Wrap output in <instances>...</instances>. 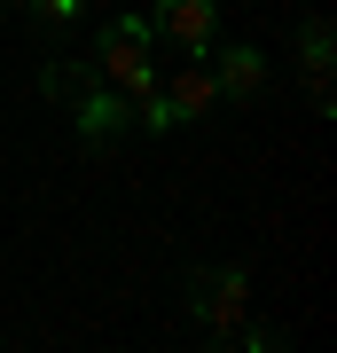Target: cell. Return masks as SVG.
<instances>
[{
    "mask_svg": "<svg viewBox=\"0 0 337 353\" xmlns=\"http://www.w3.org/2000/svg\"><path fill=\"white\" fill-rule=\"evenodd\" d=\"M150 16H110L102 24V55H94V79H110V87L134 102V94H150L157 87V63H150Z\"/></svg>",
    "mask_w": 337,
    "mask_h": 353,
    "instance_id": "obj_1",
    "label": "cell"
},
{
    "mask_svg": "<svg viewBox=\"0 0 337 353\" xmlns=\"http://www.w3.org/2000/svg\"><path fill=\"white\" fill-rule=\"evenodd\" d=\"M188 314H196L204 338H236L251 314V275L243 267H196L188 275Z\"/></svg>",
    "mask_w": 337,
    "mask_h": 353,
    "instance_id": "obj_2",
    "label": "cell"
},
{
    "mask_svg": "<svg viewBox=\"0 0 337 353\" xmlns=\"http://www.w3.org/2000/svg\"><path fill=\"white\" fill-rule=\"evenodd\" d=\"M236 338H243L251 353H275V345L290 338V330H283V322H243V330H236Z\"/></svg>",
    "mask_w": 337,
    "mask_h": 353,
    "instance_id": "obj_8",
    "label": "cell"
},
{
    "mask_svg": "<svg viewBox=\"0 0 337 353\" xmlns=\"http://www.w3.org/2000/svg\"><path fill=\"white\" fill-rule=\"evenodd\" d=\"M71 118H79V134H87V141H118L125 118H134V102H125L110 79H87V87H79V102H71Z\"/></svg>",
    "mask_w": 337,
    "mask_h": 353,
    "instance_id": "obj_4",
    "label": "cell"
},
{
    "mask_svg": "<svg viewBox=\"0 0 337 353\" xmlns=\"http://www.w3.org/2000/svg\"><path fill=\"white\" fill-rule=\"evenodd\" d=\"M32 16H48V24H79V0H24Z\"/></svg>",
    "mask_w": 337,
    "mask_h": 353,
    "instance_id": "obj_10",
    "label": "cell"
},
{
    "mask_svg": "<svg viewBox=\"0 0 337 353\" xmlns=\"http://www.w3.org/2000/svg\"><path fill=\"white\" fill-rule=\"evenodd\" d=\"M150 32H165L181 55H212V39H220V0H157Z\"/></svg>",
    "mask_w": 337,
    "mask_h": 353,
    "instance_id": "obj_3",
    "label": "cell"
},
{
    "mask_svg": "<svg viewBox=\"0 0 337 353\" xmlns=\"http://www.w3.org/2000/svg\"><path fill=\"white\" fill-rule=\"evenodd\" d=\"M329 55H337L329 16H306V24H298V63H306V71H329Z\"/></svg>",
    "mask_w": 337,
    "mask_h": 353,
    "instance_id": "obj_6",
    "label": "cell"
},
{
    "mask_svg": "<svg viewBox=\"0 0 337 353\" xmlns=\"http://www.w3.org/2000/svg\"><path fill=\"white\" fill-rule=\"evenodd\" d=\"M212 55H220V63H212V87L227 102H251V94L267 87V55L259 48H220V39H212Z\"/></svg>",
    "mask_w": 337,
    "mask_h": 353,
    "instance_id": "obj_5",
    "label": "cell"
},
{
    "mask_svg": "<svg viewBox=\"0 0 337 353\" xmlns=\"http://www.w3.org/2000/svg\"><path fill=\"white\" fill-rule=\"evenodd\" d=\"M306 102H314V110H322V118L337 110V87H329V71H306Z\"/></svg>",
    "mask_w": 337,
    "mask_h": 353,
    "instance_id": "obj_9",
    "label": "cell"
},
{
    "mask_svg": "<svg viewBox=\"0 0 337 353\" xmlns=\"http://www.w3.org/2000/svg\"><path fill=\"white\" fill-rule=\"evenodd\" d=\"M87 63H48V71H39V94H55V102H79V87H87Z\"/></svg>",
    "mask_w": 337,
    "mask_h": 353,
    "instance_id": "obj_7",
    "label": "cell"
}]
</instances>
